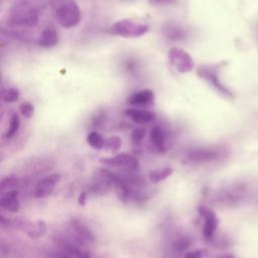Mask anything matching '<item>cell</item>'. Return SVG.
Here are the masks:
<instances>
[{
	"label": "cell",
	"instance_id": "cell-1",
	"mask_svg": "<svg viewBox=\"0 0 258 258\" xmlns=\"http://www.w3.org/2000/svg\"><path fill=\"white\" fill-rule=\"evenodd\" d=\"M38 11L28 2H19L11 7L8 21L12 25L33 27L38 23Z\"/></svg>",
	"mask_w": 258,
	"mask_h": 258
},
{
	"label": "cell",
	"instance_id": "cell-2",
	"mask_svg": "<svg viewBox=\"0 0 258 258\" xmlns=\"http://www.w3.org/2000/svg\"><path fill=\"white\" fill-rule=\"evenodd\" d=\"M148 30V24L135 19L125 18L114 22L109 28V33L124 38H136L144 35Z\"/></svg>",
	"mask_w": 258,
	"mask_h": 258
},
{
	"label": "cell",
	"instance_id": "cell-3",
	"mask_svg": "<svg viewBox=\"0 0 258 258\" xmlns=\"http://www.w3.org/2000/svg\"><path fill=\"white\" fill-rule=\"evenodd\" d=\"M54 18L61 27H74L81 20L80 7L73 0H64L56 6L54 10Z\"/></svg>",
	"mask_w": 258,
	"mask_h": 258
},
{
	"label": "cell",
	"instance_id": "cell-4",
	"mask_svg": "<svg viewBox=\"0 0 258 258\" xmlns=\"http://www.w3.org/2000/svg\"><path fill=\"white\" fill-rule=\"evenodd\" d=\"M168 60L170 64L179 73L184 74L192 71L194 60L190 54L178 47H172L168 50Z\"/></svg>",
	"mask_w": 258,
	"mask_h": 258
},
{
	"label": "cell",
	"instance_id": "cell-5",
	"mask_svg": "<svg viewBox=\"0 0 258 258\" xmlns=\"http://www.w3.org/2000/svg\"><path fill=\"white\" fill-rule=\"evenodd\" d=\"M198 75L204 79L206 82H208L212 87H214L219 93H221L224 96L227 97H232L231 91H229L220 81L218 72H217V67L213 66H201L198 69Z\"/></svg>",
	"mask_w": 258,
	"mask_h": 258
},
{
	"label": "cell",
	"instance_id": "cell-6",
	"mask_svg": "<svg viewBox=\"0 0 258 258\" xmlns=\"http://www.w3.org/2000/svg\"><path fill=\"white\" fill-rule=\"evenodd\" d=\"M100 162L104 165L113 166V167H121L129 170H135L138 167V160L135 156L129 153H120L113 157L101 158Z\"/></svg>",
	"mask_w": 258,
	"mask_h": 258
},
{
	"label": "cell",
	"instance_id": "cell-7",
	"mask_svg": "<svg viewBox=\"0 0 258 258\" xmlns=\"http://www.w3.org/2000/svg\"><path fill=\"white\" fill-rule=\"evenodd\" d=\"M116 179L117 175H115L111 171L104 168H98L94 173L92 190L96 192L99 190H105L109 188L112 184H115Z\"/></svg>",
	"mask_w": 258,
	"mask_h": 258
},
{
	"label": "cell",
	"instance_id": "cell-8",
	"mask_svg": "<svg viewBox=\"0 0 258 258\" xmlns=\"http://www.w3.org/2000/svg\"><path fill=\"white\" fill-rule=\"evenodd\" d=\"M60 173H51L41 178L35 187L34 196L36 198H45L52 194L55 185L60 181Z\"/></svg>",
	"mask_w": 258,
	"mask_h": 258
},
{
	"label": "cell",
	"instance_id": "cell-9",
	"mask_svg": "<svg viewBox=\"0 0 258 258\" xmlns=\"http://www.w3.org/2000/svg\"><path fill=\"white\" fill-rule=\"evenodd\" d=\"M199 212L201 216L205 219V223L203 226V235L206 239H211L218 228L219 220L212 210H209L205 207H200Z\"/></svg>",
	"mask_w": 258,
	"mask_h": 258
},
{
	"label": "cell",
	"instance_id": "cell-10",
	"mask_svg": "<svg viewBox=\"0 0 258 258\" xmlns=\"http://www.w3.org/2000/svg\"><path fill=\"white\" fill-rule=\"evenodd\" d=\"M0 207L8 212L16 213L20 209V203L18 200V190L10 189L1 196Z\"/></svg>",
	"mask_w": 258,
	"mask_h": 258
},
{
	"label": "cell",
	"instance_id": "cell-11",
	"mask_svg": "<svg viewBox=\"0 0 258 258\" xmlns=\"http://www.w3.org/2000/svg\"><path fill=\"white\" fill-rule=\"evenodd\" d=\"M153 100L154 93L149 89H144L131 94L127 99V103L132 106H146L151 104Z\"/></svg>",
	"mask_w": 258,
	"mask_h": 258
},
{
	"label": "cell",
	"instance_id": "cell-12",
	"mask_svg": "<svg viewBox=\"0 0 258 258\" xmlns=\"http://www.w3.org/2000/svg\"><path fill=\"white\" fill-rule=\"evenodd\" d=\"M70 225H71V228L72 230L74 231V233L76 234V236L78 237V239L84 243V242H87V243H94L95 241V237L93 235V233L91 232V230L85 225L83 224L81 221L79 220H76V219H73L71 222H70Z\"/></svg>",
	"mask_w": 258,
	"mask_h": 258
},
{
	"label": "cell",
	"instance_id": "cell-13",
	"mask_svg": "<svg viewBox=\"0 0 258 258\" xmlns=\"http://www.w3.org/2000/svg\"><path fill=\"white\" fill-rule=\"evenodd\" d=\"M125 115L129 117L133 122L138 124H145L151 122L155 115L153 112L145 109H136V108H130L125 111Z\"/></svg>",
	"mask_w": 258,
	"mask_h": 258
},
{
	"label": "cell",
	"instance_id": "cell-14",
	"mask_svg": "<svg viewBox=\"0 0 258 258\" xmlns=\"http://www.w3.org/2000/svg\"><path fill=\"white\" fill-rule=\"evenodd\" d=\"M58 42L57 31L53 27H46L43 29L38 37V44L44 48H51Z\"/></svg>",
	"mask_w": 258,
	"mask_h": 258
},
{
	"label": "cell",
	"instance_id": "cell-15",
	"mask_svg": "<svg viewBox=\"0 0 258 258\" xmlns=\"http://www.w3.org/2000/svg\"><path fill=\"white\" fill-rule=\"evenodd\" d=\"M219 152L215 149H195L189 152L188 158L194 162H207L218 158Z\"/></svg>",
	"mask_w": 258,
	"mask_h": 258
},
{
	"label": "cell",
	"instance_id": "cell-16",
	"mask_svg": "<svg viewBox=\"0 0 258 258\" xmlns=\"http://www.w3.org/2000/svg\"><path fill=\"white\" fill-rule=\"evenodd\" d=\"M164 36L172 41L182 40L186 37L185 30L175 23H167L163 26Z\"/></svg>",
	"mask_w": 258,
	"mask_h": 258
},
{
	"label": "cell",
	"instance_id": "cell-17",
	"mask_svg": "<svg viewBox=\"0 0 258 258\" xmlns=\"http://www.w3.org/2000/svg\"><path fill=\"white\" fill-rule=\"evenodd\" d=\"M150 140L153 146L159 151L164 152L166 150L165 147V133L163 129L159 126H154L150 130Z\"/></svg>",
	"mask_w": 258,
	"mask_h": 258
},
{
	"label": "cell",
	"instance_id": "cell-18",
	"mask_svg": "<svg viewBox=\"0 0 258 258\" xmlns=\"http://www.w3.org/2000/svg\"><path fill=\"white\" fill-rule=\"evenodd\" d=\"M172 172H173V169L171 167H164L162 169L151 170L149 172V180L152 183H157V182L167 178Z\"/></svg>",
	"mask_w": 258,
	"mask_h": 258
},
{
	"label": "cell",
	"instance_id": "cell-19",
	"mask_svg": "<svg viewBox=\"0 0 258 258\" xmlns=\"http://www.w3.org/2000/svg\"><path fill=\"white\" fill-rule=\"evenodd\" d=\"M19 96H20L19 90L14 87L4 88L1 91V98L6 103H14V102L18 101Z\"/></svg>",
	"mask_w": 258,
	"mask_h": 258
},
{
	"label": "cell",
	"instance_id": "cell-20",
	"mask_svg": "<svg viewBox=\"0 0 258 258\" xmlns=\"http://www.w3.org/2000/svg\"><path fill=\"white\" fill-rule=\"evenodd\" d=\"M87 142L89 145L95 149H102L105 147V139L101 134L96 131H92L87 136Z\"/></svg>",
	"mask_w": 258,
	"mask_h": 258
},
{
	"label": "cell",
	"instance_id": "cell-21",
	"mask_svg": "<svg viewBox=\"0 0 258 258\" xmlns=\"http://www.w3.org/2000/svg\"><path fill=\"white\" fill-rule=\"evenodd\" d=\"M46 231V225L43 221H37L34 225H32L30 227V229L28 230L27 234L30 238L33 239H37L39 237H41Z\"/></svg>",
	"mask_w": 258,
	"mask_h": 258
},
{
	"label": "cell",
	"instance_id": "cell-22",
	"mask_svg": "<svg viewBox=\"0 0 258 258\" xmlns=\"http://www.w3.org/2000/svg\"><path fill=\"white\" fill-rule=\"evenodd\" d=\"M19 126H20V119H19V117L16 113H13L11 115V118H10V121H9L8 129L5 133V137L6 138L13 137L16 134V132L18 131Z\"/></svg>",
	"mask_w": 258,
	"mask_h": 258
},
{
	"label": "cell",
	"instance_id": "cell-23",
	"mask_svg": "<svg viewBox=\"0 0 258 258\" xmlns=\"http://www.w3.org/2000/svg\"><path fill=\"white\" fill-rule=\"evenodd\" d=\"M122 145V140L118 136H111L105 139V147L110 150H118Z\"/></svg>",
	"mask_w": 258,
	"mask_h": 258
},
{
	"label": "cell",
	"instance_id": "cell-24",
	"mask_svg": "<svg viewBox=\"0 0 258 258\" xmlns=\"http://www.w3.org/2000/svg\"><path fill=\"white\" fill-rule=\"evenodd\" d=\"M19 110H20V113L22 114V116H24L27 119L31 118L33 116V113H34V107L29 102L21 103L20 106H19Z\"/></svg>",
	"mask_w": 258,
	"mask_h": 258
},
{
	"label": "cell",
	"instance_id": "cell-25",
	"mask_svg": "<svg viewBox=\"0 0 258 258\" xmlns=\"http://www.w3.org/2000/svg\"><path fill=\"white\" fill-rule=\"evenodd\" d=\"M145 136V130L143 128H136L131 134V140L133 143H139Z\"/></svg>",
	"mask_w": 258,
	"mask_h": 258
},
{
	"label": "cell",
	"instance_id": "cell-26",
	"mask_svg": "<svg viewBox=\"0 0 258 258\" xmlns=\"http://www.w3.org/2000/svg\"><path fill=\"white\" fill-rule=\"evenodd\" d=\"M190 246V240L187 237H181L175 243V249L177 251H184Z\"/></svg>",
	"mask_w": 258,
	"mask_h": 258
},
{
	"label": "cell",
	"instance_id": "cell-27",
	"mask_svg": "<svg viewBox=\"0 0 258 258\" xmlns=\"http://www.w3.org/2000/svg\"><path fill=\"white\" fill-rule=\"evenodd\" d=\"M176 0H149L150 5L155 7H164L172 5Z\"/></svg>",
	"mask_w": 258,
	"mask_h": 258
},
{
	"label": "cell",
	"instance_id": "cell-28",
	"mask_svg": "<svg viewBox=\"0 0 258 258\" xmlns=\"http://www.w3.org/2000/svg\"><path fill=\"white\" fill-rule=\"evenodd\" d=\"M206 256L205 250H196L194 252H187L184 255V258H204Z\"/></svg>",
	"mask_w": 258,
	"mask_h": 258
},
{
	"label": "cell",
	"instance_id": "cell-29",
	"mask_svg": "<svg viewBox=\"0 0 258 258\" xmlns=\"http://www.w3.org/2000/svg\"><path fill=\"white\" fill-rule=\"evenodd\" d=\"M86 202H87V191L84 190L82 191L80 195H79V198H78V203L80 206L84 207L86 205Z\"/></svg>",
	"mask_w": 258,
	"mask_h": 258
},
{
	"label": "cell",
	"instance_id": "cell-30",
	"mask_svg": "<svg viewBox=\"0 0 258 258\" xmlns=\"http://www.w3.org/2000/svg\"><path fill=\"white\" fill-rule=\"evenodd\" d=\"M53 258H75L74 256H72L70 253H68L67 251L61 250L60 252H56L53 256Z\"/></svg>",
	"mask_w": 258,
	"mask_h": 258
},
{
	"label": "cell",
	"instance_id": "cell-31",
	"mask_svg": "<svg viewBox=\"0 0 258 258\" xmlns=\"http://www.w3.org/2000/svg\"><path fill=\"white\" fill-rule=\"evenodd\" d=\"M217 258H234V256H232L230 254H224V255H221V256H219Z\"/></svg>",
	"mask_w": 258,
	"mask_h": 258
}]
</instances>
